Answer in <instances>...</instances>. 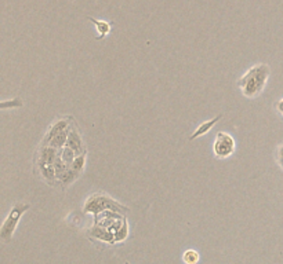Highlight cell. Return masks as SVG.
<instances>
[{"instance_id": "8fae6325", "label": "cell", "mask_w": 283, "mask_h": 264, "mask_svg": "<svg viewBox=\"0 0 283 264\" xmlns=\"http://www.w3.org/2000/svg\"><path fill=\"white\" fill-rule=\"evenodd\" d=\"M86 158H87V152L76 156V158L73 160L72 164L69 165V168H71V171H72V174L75 175L78 179L82 176L83 172H84V168H86Z\"/></svg>"}, {"instance_id": "277c9868", "label": "cell", "mask_w": 283, "mask_h": 264, "mask_svg": "<svg viewBox=\"0 0 283 264\" xmlns=\"http://www.w3.org/2000/svg\"><path fill=\"white\" fill-rule=\"evenodd\" d=\"M235 139L228 132H219L213 142V153L217 158H228L235 153Z\"/></svg>"}, {"instance_id": "d6986e66", "label": "cell", "mask_w": 283, "mask_h": 264, "mask_svg": "<svg viewBox=\"0 0 283 264\" xmlns=\"http://www.w3.org/2000/svg\"><path fill=\"white\" fill-rule=\"evenodd\" d=\"M124 264H130V263H128V261H126V263H124Z\"/></svg>"}, {"instance_id": "6da1fadb", "label": "cell", "mask_w": 283, "mask_h": 264, "mask_svg": "<svg viewBox=\"0 0 283 264\" xmlns=\"http://www.w3.org/2000/svg\"><path fill=\"white\" fill-rule=\"evenodd\" d=\"M271 69L267 63H257L251 66L239 80L237 87L247 99H254L264 91L267 81L270 79Z\"/></svg>"}, {"instance_id": "3957f363", "label": "cell", "mask_w": 283, "mask_h": 264, "mask_svg": "<svg viewBox=\"0 0 283 264\" xmlns=\"http://www.w3.org/2000/svg\"><path fill=\"white\" fill-rule=\"evenodd\" d=\"M31 208L29 204L27 202H18L11 208L10 213L7 215V218L5 219L2 227H0V238L5 244H9L13 239L14 231L17 230V226H18L19 220L23 218V215L27 212L28 209Z\"/></svg>"}, {"instance_id": "ac0fdd59", "label": "cell", "mask_w": 283, "mask_h": 264, "mask_svg": "<svg viewBox=\"0 0 283 264\" xmlns=\"http://www.w3.org/2000/svg\"><path fill=\"white\" fill-rule=\"evenodd\" d=\"M276 110L280 116H283V98L279 99L278 102H276Z\"/></svg>"}, {"instance_id": "5b68a950", "label": "cell", "mask_w": 283, "mask_h": 264, "mask_svg": "<svg viewBox=\"0 0 283 264\" xmlns=\"http://www.w3.org/2000/svg\"><path fill=\"white\" fill-rule=\"evenodd\" d=\"M67 146L71 148L76 154H83V153L87 152L86 145H84V140H83V136L80 134V128H79L78 123L73 121L71 127H69V135L68 140H67Z\"/></svg>"}, {"instance_id": "ba28073f", "label": "cell", "mask_w": 283, "mask_h": 264, "mask_svg": "<svg viewBox=\"0 0 283 264\" xmlns=\"http://www.w3.org/2000/svg\"><path fill=\"white\" fill-rule=\"evenodd\" d=\"M57 157H58V149L53 148L50 145H40V148L36 153V161L54 165Z\"/></svg>"}, {"instance_id": "9a60e30c", "label": "cell", "mask_w": 283, "mask_h": 264, "mask_svg": "<svg viewBox=\"0 0 283 264\" xmlns=\"http://www.w3.org/2000/svg\"><path fill=\"white\" fill-rule=\"evenodd\" d=\"M201 259V256L195 249H187L183 253V261L185 264H197Z\"/></svg>"}, {"instance_id": "5bb4252c", "label": "cell", "mask_w": 283, "mask_h": 264, "mask_svg": "<svg viewBox=\"0 0 283 264\" xmlns=\"http://www.w3.org/2000/svg\"><path fill=\"white\" fill-rule=\"evenodd\" d=\"M58 154H59V157L62 158V161L67 164V165H71V164L73 162V160H75V158H76V156H78V154L73 152L72 149L68 148V146H64L62 149H59Z\"/></svg>"}, {"instance_id": "30bf717a", "label": "cell", "mask_w": 283, "mask_h": 264, "mask_svg": "<svg viewBox=\"0 0 283 264\" xmlns=\"http://www.w3.org/2000/svg\"><path fill=\"white\" fill-rule=\"evenodd\" d=\"M221 118H223V114H217V116H215L214 118H211V120L205 121V123H202L201 126L198 127L197 130L192 132L191 136H189V140H191V142H192V140H195V139L201 138V136H205V135L207 134V132H210V131L213 130V128H214L215 124H217V123H219V121L221 120Z\"/></svg>"}, {"instance_id": "52a82bcc", "label": "cell", "mask_w": 283, "mask_h": 264, "mask_svg": "<svg viewBox=\"0 0 283 264\" xmlns=\"http://www.w3.org/2000/svg\"><path fill=\"white\" fill-rule=\"evenodd\" d=\"M36 171L49 186H55L57 183H59L57 174H55L54 165L46 164V162L36 161Z\"/></svg>"}, {"instance_id": "9c48e42d", "label": "cell", "mask_w": 283, "mask_h": 264, "mask_svg": "<svg viewBox=\"0 0 283 264\" xmlns=\"http://www.w3.org/2000/svg\"><path fill=\"white\" fill-rule=\"evenodd\" d=\"M89 235L102 242H106V244H116V238H115L114 234L111 233L110 230H106L105 227L100 226V224L94 223V226L89 230Z\"/></svg>"}, {"instance_id": "7a4b0ae2", "label": "cell", "mask_w": 283, "mask_h": 264, "mask_svg": "<svg viewBox=\"0 0 283 264\" xmlns=\"http://www.w3.org/2000/svg\"><path fill=\"white\" fill-rule=\"evenodd\" d=\"M83 210L86 213H93L94 216L102 213L105 210H114V212H119L122 215L128 213L127 206L122 205L120 202L110 197L105 193H96V194L90 196L83 204Z\"/></svg>"}, {"instance_id": "e0dca14e", "label": "cell", "mask_w": 283, "mask_h": 264, "mask_svg": "<svg viewBox=\"0 0 283 264\" xmlns=\"http://www.w3.org/2000/svg\"><path fill=\"white\" fill-rule=\"evenodd\" d=\"M275 157H276V162H278V165L283 170V145L278 146V149H276V156Z\"/></svg>"}, {"instance_id": "7c38bea8", "label": "cell", "mask_w": 283, "mask_h": 264, "mask_svg": "<svg viewBox=\"0 0 283 264\" xmlns=\"http://www.w3.org/2000/svg\"><path fill=\"white\" fill-rule=\"evenodd\" d=\"M87 19L90 22L94 23V27L97 29V33H100V36H97V40H102L104 37L108 35L112 29V23L106 22V21H98V19L93 18V17H87Z\"/></svg>"}, {"instance_id": "2e32d148", "label": "cell", "mask_w": 283, "mask_h": 264, "mask_svg": "<svg viewBox=\"0 0 283 264\" xmlns=\"http://www.w3.org/2000/svg\"><path fill=\"white\" fill-rule=\"evenodd\" d=\"M23 105H24V103H23V101H21V99L14 98V99H11V101H3V102L0 103V108L3 109V110H6V109H9V108H11V109L21 108Z\"/></svg>"}, {"instance_id": "8992f818", "label": "cell", "mask_w": 283, "mask_h": 264, "mask_svg": "<svg viewBox=\"0 0 283 264\" xmlns=\"http://www.w3.org/2000/svg\"><path fill=\"white\" fill-rule=\"evenodd\" d=\"M73 121H75V118H73L72 116H64L61 117V118H58V120H55L54 123L49 127V130H47L45 138L41 140V145H49V142L54 138L55 135L62 132L64 130H68Z\"/></svg>"}, {"instance_id": "4fadbf2b", "label": "cell", "mask_w": 283, "mask_h": 264, "mask_svg": "<svg viewBox=\"0 0 283 264\" xmlns=\"http://www.w3.org/2000/svg\"><path fill=\"white\" fill-rule=\"evenodd\" d=\"M68 135H69V128L68 130H64L62 132H59V134H57L54 136V138L51 139L50 142H49V145L50 146H53V148L55 149H62L64 146H67V140H68Z\"/></svg>"}]
</instances>
